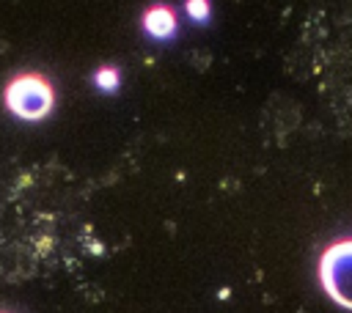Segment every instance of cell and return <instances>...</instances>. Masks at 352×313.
<instances>
[{"label":"cell","instance_id":"obj_1","mask_svg":"<svg viewBox=\"0 0 352 313\" xmlns=\"http://www.w3.org/2000/svg\"><path fill=\"white\" fill-rule=\"evenodd\" d=\"M3 99H6V110L22 121H41L55 107V91H52L50 80L36 71L16 74L6 85Z\"/></svg>","mask_w":352,"mask_h":313},{"label":"cell","instance_id":"obj_2","mask_svg":"<svg viewBox=\"0 0 352 313\" xmlns=\"http://www.w3.org/2000/svg\"><path fill=\"white\" fill-rule=\"evenodd\" d=\"M319 283L338 308L352 310V239H338L322 250Z\"/></svg>","mask_w":352,"mask_h":313},{"label":"cell","instance_id":"obj_3","mask_svg":"<svg viewBox=\"0 0 352 313\" xmlns=\"http://www.w3.org/2000/svg\"><path fill=\"white\" fill-rule=\"evenodd\" d=\"M143 30L151 36V38H170L176 33V14L168 8V5H151L146 14H143Z\"/></svg>","mask_w":352,"mask_h":313},{"label":"cell","instance_id":"obj_4","mask_svg":"<svg viewBox=\"0 0 352 313\" xmlns=\"http://www.w3.org/2000/svg\"><path fill=\"white\" fill-rule=\"evenodd\" d=\"M94 82L102 88V91H116L118 88V71L116 69H99L96 74H94Z\"/></svg>","mask_w":352,"mask_h":313},{"label":"cell","instance_id":"obj_5","mask_svg":"<svg viewBox=\"0 0 352 313\" xmlns=\"http://www.w3.org/2000/svg\"><path fill=\"white\" fill-rule=\"evenodd\" d=\"M187 14L195 22H206L209 19V0H187Z\"/></svg>","mask_w":352,"mask_h":313}]
</instances>
